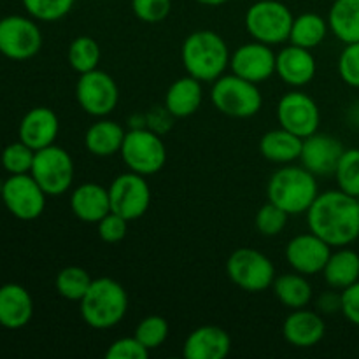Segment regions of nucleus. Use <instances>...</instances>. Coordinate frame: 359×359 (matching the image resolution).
I'll use <instances>...</instances> for the list:
<instances>
[{"label": "nucleus", "instance_id": "obj_1", "mask_svg": "<svg viewBox=\"0 0 359 359\" xmlns=\"http://www.w3.org/2000/svg\"><path fill=\"white\" fill-rule=\"evenodd\" d=\"M305 214L309 231L332 248H346L359 238V202L342 189L319 193Z\"/></svg>", "mask_w": 359, "mask_h": 359}, {"label": "nucleus", "instance_id": "obj_2", "mask_svg": "<svg viewBox=\"0 0 359 359\" xmlns=\"http://www.w3.org/2000/svg\"><path fill=\"white\" fill-rule=\"evenodd\" d=\"M230 49L217 32L196 30L184 39L181 60L188 76L214 83L230 67Z\"/></svg>", "mask_w": 359, "mask_h": 359}, {"label": "nucleus", "instance_id": "obj_3", "mask_svg": "<svg viewBox=\"0 0 359 359\" xmlns=\"http://www.w3.org/2000/svg\"><path fill=\"white\" fill-rule=\"evenodd\" d=\"M81 318L90 328L109 330L118 326L128 312L126 290L111 277L93 279L79 302Z\"/></svg>", "mask_w": 359, "mask_h": 359}, {"label": "nucleus", "instance_id": "obj_4", "mask_svg": "<svg viewBox=\"0 0 359 359\" xmlns=\"http://www.w3.org/2000/svg\"><path fill=\"white\" fill-rule=\"evenodd\" d=\"M266 195L269 202L287 214H305L319 195L318 177L302 165H283L270 177Z\"/></svg>", "mask_w": 359, "mask_h": 359}, {"label": "nucleus", "instance_id": "obj_5", "mask_svg": "<svg viewBox=\"0 0 359 359\" xmlns=\"http://www.w3.org/2000/svg\"><path fill=\"white\" fill-rule=\"evenodd\" d=\"M210 100L214 107L230 118H252L262 111L263 95L258 84L231 74H223L212 83Z\"/></svg>", "mask_w": 359, "mask_h": 359}, {"label": "nucleus", "instance_id": "obj_6", "mask_svg": "<svg viewBox=\"0 0 359 359\" xmlns=\"http://www.w3.org/2000/svg\"><path fill=\"white\" fill-rule=\"evenodd\" d=\"M119 154L128 170L144 177L158 174L167 163V147L163 139L147 126L126 130Z\"/></svg>", "mask_w": 359, "mask_h": 359}, {"label": "nucleus", "instance_id": "obj_7", "mask_svg": "<svg viewBox=\"0 0 359 359\" xmlns=\"http://www.w3.org/2000/svg\"><path fill=\"white\" fill-rule=\"evenodd\" d=\"M293 20V13L286 4L279 0H258L245 13L244 25L255 41L276 46L290 41Z\"/></svg>", "mask_w": 359, "mask_h": 359}, {"label": "nucleus", "instance_id": "obj_8", "mask_svg": "<svg viewBox=\"0 0 359 359\" xmlns=\"http://www.w3.org/2000/svg\"><path fill=\"white\" fill-rule=\"evenodd\" d=\"M226 273L231 283L245 293H262L272 287L276 280L272 259L251 248H241L231 252L226 262Z\"/></svg>", "mask_w": 359, "mask_h": 359}, {"label": "nucleus", "instance_id": "obj_9", "mask_svg": "<svg viewBox=\"0 0 359 359\" xmlns=\"http://www.w3.org/2000/svg\"><path fill=\"white\" fill-rule=\"evenodd\" d=\"M30 174L48 196L65 195L74 182L72 156L55 144L35 151Z\"/></svg>", "mask_w": 359, "mask_h": 359}, {"label": "nucleus", "instance_id": "obj_10", "mask_svg": "<svg viewBox=\"0 0 359 359\" xmlns=\"http://www.w3.org/2000/svg\"><path fill=\"white\" fill-rule=\"evenodd\" d=\"M76 100L86 114L93 118H105L119 102V88L111 74L95 69L79 74L76 84Z\"/></svg>", "mask_w": 359, "mask_h": 359}, {"label": "nucleus", "instance_id": "obj_11", "mask_svg": "<svg viewBox=\"0 0 359 359\" xmlns=\"http://www.w3.org/2000/svg\"><path fill=\"white\" fill-rule=\"evenodd\" d=\"M111 210L125 217L126 221H135L147 212L151 205V188L146 177L135 172L119 174L109 186Z\"/></svg>", "mask_w": 359, "mask_h": 359}, {"label": "nucleus", "instance_id": "obj_12", "mask_svg": "<svg viewBox=\"0 0 359 359\" xmlns=\"http://www.w3.org/2000/svg\"><path fill=\"white\" fill-rule=\"evenodd\" d=\"M42 32L34 20L6 16L0 20V53L11 60H30L41 51Z\"/></svg>", "mask_w": 359, "mask_h": 359}, {"label": "nucleus", "instance_id": "obj_13", "mask_svg": "<svg viewBox=\"0 0 359 359\" xmlns=\"http://www.w3.org/2000/svg\"><path fill=\"white\" fill-rule=\"evenodd\" d=\"M46 193L32 174H14L4 182L2 200L7 210L21 221H34L44 212Z\"/></svg>", "mask_w": 359, "mask_h": 359}, {"label": "nucleus", "instance_id": "obj_14", "mask_svg": "<svg viewBox=\"0 0 359 359\" xmlns=\"http://www.w3.org/2000/svg\"><path fill=\"white\" fill-rule=\"evenodd\" d=\"M277 119L283 128L294 135L307 139L312 133L319 132L321 111L312 97L304 91H290L277 104Z\"/></svg>", "mask_w": 359, "mask_h": 359}, {"label": "nucleus", "instance_id": "obj_15", "mask_svg": "<svg viewBox=\"0 0 359 359\" xmlns=\"http://www.w3.org/2000/svg\"><path fill=\"white\" fill-rule=\"evenodd\" d=\"M276 56L272 46L252 39V42L242 44L230 56V69L235 76L259 84L269 81L276 74Z\"/></svg>", "mask_w": 359, "mask_h": 359}, {"label": "nucleus", "instance_id": "obj_16", "mask_svg": "<svg viewBox=\"0 0 359 359\" xmlns=\"http://www.w3.org/2000/svg\"><path fill=\"white\" fill-rule=\"evenodd\" d=\"M344 144L330 133L316 132L304 139L300 153L302 167L307 168L316 177H332L342 158Z\"/></svg>", "mask_w": 359, "mask_h": 359}, {"label": "nucleus", "instance_id": "obj_17", "mask_svg": "<svg viewBox=\"0 0 359 359\" xmlns=\"http://www.w3.org/2000/svg\"><path fill=\"white\" fill-rule=\"evenodd\" d=\"M330 255H332V245L326 244L321 237L312 231L291 238L284 252L287 265L294 272L307 277L323 273Z\"/></svg>", "mask_w": 359, "mask_h": 359}, {"label": "nucleus", "instance_id": "obj_18", "mask_svg": "<svg viewBox=\"0 0 359 359\" xmlns=\"http://www.w3.org/2000/svg\"><path fill=\"white\" fill-rule=\"evenodd\" d=\"M283 335L284 340L297 349L318 346L326 335L325 318L318 311H311L307 307L294 309L284 319Z\"/></svg>", "mask_w": 359, "mask_h": 359}, {"label": "nucleus", "instance_id": "obj_19", "mask_svg": "<svg viewBox=\"0 0 359 359\" xmlns=\"http://www.w3.org/2000/svg\"><path fill=\"white\" fill-rule=\"evenodd\" d=\"M318 72V63L311 49L290 44L276 56V74L287 86H307Z\"/></svg>", "mask_w": 359, "mask_h": 359}, {"label": "nucleus", "instance_id": "obj_20", "mask_svg": "<svg viewBox=\"0 0 359 359\" xmlns=\"http://www.w3.org/2000/svg\"><path fill=\"white\" fill-rule=\"evenodd\" d=\"M230 351V335L226 330L216 325H203L193 330L182 346L186 359H224Z\"/></svg>", "mask_w": 359, "mask_h": 359}, {"label": "nucleus", "instance_id": "obj_21", "mask_svg": "<svg viewBox=\"0 0 359 359\" xmlns=\"http://www.w3.org/2000/svg\"><path fill=\"white\" fill-rule=\"evenodd\" d=\"M58 132V116L49 107L30 109L20 123V140L34 151L53 146Z\"/></svg>", "mask_w": 359, "mask_h": 359}, {"label": "nucleus", "instance_id": "obj_22", "mask_svg": "<svg viewBox=\"0 0 359 359\" xmlns=\"http://www.w3.org/2000/svg\"><path fill=\"white\" fill-rule=\"evenodd\" d=\"M70 209L83 223L97 224L102 217L111 212L109 189L97 182H84L77 186L70 195Z\"/></svg>", "mask_w": 359, "mask_h": 359}, {"label": "nucleus", "instance_id": "obj_23", "mask_svg": "<svg viewBox=\"0 0 359 359\" xmlns=\"http://www.w3.org/2000/svg\"><path fill=\"white\" fill-rule=\"evenodd\" d=\"M34 316V300L20 284H4L0 287V325L18 330L30 323Z\"/></svg>", "mask_w": 359, "mask_h": 359}, {"label": "nucleus", "instance_id": "obj_24", "mask_svg": "<svg viewBox=\"0 0 359 359\" xmlns=\"http://www.w3.org/2000/svg\"><path fill=\"white\" fill-rule=\"evenodd\" d=\"M202 81L195 79L191 76H184L181 79H175L168 86L163 105L174 118L182 119L195 114L200 105H202Z\"/></svg>", "mask_w": 359, "mask_h": 359}, {"label": "nucleus", "instance_id": "obj_25", "mask_svg": "<svg viewBox=\"0 0 359 359\" xmlns=\"http://www.w3.org/2000/svg\"><path fill=\"white\" fill-rule=\"evenodd\" d=\"M304 139L279 126L259 139V153L265 160L277 165H290L300 160Z\"/></svg>", "mask_w": 359, "mask_h": 359}, {"label": "nucleus", "instance_id": "obj_26", "mask_svg": "<svg viewBox=\"0 0 359 359\" xmlns=\"http://www.w3.org/2000/svg\"><path fill=\"white\" fill-rule=\"evenodd\" d=\"M125 135L126 130L119 123L98 118L84 133V146L95 156H114L121 151Z\"/></svg>", "mask_w": 359, "mask_h": 359}, {"label": "nucleus", "instance_id": "obj_27", "mask_svg": "<svg viewBox=\"0 0 359 359\" xmlns=\"http://www.w3.org/2000/svg\"><path fill=\"white\" fill-rule=\"evenodd\" d=\"M326 284L333 290H346L359 280V255L353 249L339 248L332 251L325 269H323Z\"/></svg>", "mask_w": 359, "mask_h": 359}, {"label": "nucleus", "instance_id": "obj_28", "mask_svg": "<svg viewBox=\"0 0 359 359\" xmlns=\"http://www.w3.org/2000/svg\"><path fill=\"white\" fill-rule=\"evenodd\" d=\"M326 20L340 42H359V0H335Z\"/></svg>", "mask_w": 359, "mask_h": 359}, {"label": "nucleus", "instance_id": "obj_29", "mask_svg": "<svg viewBox=\"0 0 359 359\" xmlns=\"http://www.w3.org/2000/svg\"><path fill=\"white\" fill-rule=\"evenodd\" d=\"M273 294L277 300L287 307L290 311L294 309H304L307 307L312 302V284L307 280V276H302L298 272L283 273V276L276 277L272 284Z\"/></svg>", "mask_w": 359, "mask_h": 359}, {"label": "nucleus", "instance_id": "obj_30", "mask_svg": "<svg viewBox=\"0 0 359 359\" xmlns=\"http://www.w3.org/2000/svg\"><path fill=\"white\" fill-rule=\"evenodd\" d=\"M330 32L328 20L318 13H304L293 20L290 32V44L305 49H314L325 42Z\"/></svg>", "mask_w": 359, "mask_h": 359}, {"label": "nucleus", "instance_id": "obj_31", "mask_svg": "<svg viewBox=\"0 0 359 359\" xmlns=\"http://www.w3.org/2000/svg\"><path fill=\"white\" fill-rule=\"evenodd\" d=\"M67 60L69 65L76 70L77 74H86L90 70L98 69L100 63V46L90 35H79L74 39L67 51Z\"/></svg>", "mask_w": 359, "mask_h": 359}, {"label": "nucleus", "instance_id": "obj_32", "mask_svg": "<svg viewBox=\"0 0 359 359\" xmlns=\"http://www.w3.org/2000/svg\"><path fill=\"white\" fill-rule=\"evenodd\" d=\"M93 279L83 266H65L55 279L56 291L62 298L70 302H81V298L90 290Z\"/></svg>", "mask_w": 359, "mask_h": 359}, {"label": "nucleus", "instance_id": "obj_33", "mask_svg": "<svg viewBox=\"0 0 359 359\" xmlns=\"http://www.w3.org/2000/svg\"><path fill=\"white\" fill-rule=\"evenodd\" d=\"M337 186L342 191L349 193L353 196H359V149L358 147H351V149L344 151L342 158H340L337 170L333 174Z\"/></svg>", "mask_w": 359, "mask_h": 359}, {"label": "nucleus", "instance_id": "obj_34", "mask_svg": "<svg viewBox=\"0 0 359 359\" xmlns=\"http://www.w3.org/2000/svg\"><path fill=\"white\" fill-rule=\"evenodd\" d=\"M34 20L53 23V21L63 20L72 11L76 0H21Z\"/></svg>", "mask_w": 359, "mask_h": 359}, {"label": "nucleus", "instance_id": "obj_35", "mask_svg": "<svg viewBox=\"0 0 359 359\" xmlns=\"http://www.w3.org/2000/svg\"><path fill=\"white\" fill-rule=\"evenodd\" d=\"M133 335L144 344L149 351L158 349L168 339V323L161 316H146L142 321L137 325Z\"/></svg>", "mask_w": 359, "mask_h": 359}, {"label": "nucleus", "instance_id": "obj_36", "mask_svg": "<svg viewBox=\"0 0 359 359\" xmlns=\"http://www.w3.org/2000/svg\"><path fill=\"white\" fill-rule=\"evenodd\" d=\"M34 156L35 151L32 147H28L25 142L18 140V142L9 144L2 151V167L11 175L30 174L32 165H34Z\"/></svg>", "mask_w": 359, "mask_h": 359}, {"label": "nucleus", "instance_id": "obj_37", "mask_svg": "<svg viewBox=\"0 0 359 359\" xmlns=\"http://www.w3.org/2000/svg\"><path fill=\"white\" fill-rule=\"evenodd\" d=\"M287 216L290 214L283 210L280 207L273 205L272 202H266L265 205L259 207L256 212V230L263 235V237H277L283 233V230L287 224Z\"/></svg>", "mask_w": 359, "mask_h": 359}, {"label": "nucleus", "instance_id": "obj_38", "mask_svg": "<svg viewBox=\"0 0 359 359\" xmlns=\"http://www.w3.org/2000/svg\"><path fill=\"white\" fill-rule=\"evenodd\" d=\"M151 351L133 337H123L114 340L105 351V359H147Z\"/></svg>", "mask_w": 359, "mask_h": 359}, {"label": "nucleus", "instance_id": "obj_39", "mask_svg": "<svg viewBox=\"0 0 359 359\" xmlns=\"http://www.w3.org/2000/svg\"><path fill=\"white\" fill-rule=\"evenodd\" d=\"M132 11L144 23H161L172 11V0H132Z\"/></svg>", "mask_w": 359, "mask_h": 359}, {"label": "nucleus", "instance_id": "obj_40", "mask_svg": "<svg viewBox=\"0 0 359 359\" xmlns=\"http://www.w3.org/2000/svg\"><path fill=\"white\" fill-rule=\"evenodd\" d=\"M339 76L347 86L359 88V42L346 44L339 56Z\"/></svg>", "mask_w": 359, "mask_h": 359}, {"label": "nucleus", "instance_id": "obj_41", "mask_svg": "<svg viewBox=\"0 0 359 359\" xmlns=\"http://www.w3.org/2000/svg\"><path fill=\"white\" fill-rule=\"evenodd\" d=\"M98 237L102 238L107 244H116V242H121L126 237V231H128V221L125 217H121L116 212H109L107 216L102 217L97 223Z\"/></svg>", "mask_w": 359, "mask_h": 359}, {"label": "nucleus", "instance_id": "obj_42", "mask_svg": "<svg viewBox=\"0 0 359 359\" xmlns=\"http://www.w3.org/2000/svg\"><path fill=\"white\" fill-rule=\"evenodd\" d=\"M342 314L351 325L359 326V280L342 290Z\"/></svg>", "mask_w": 359, "mask_h": 359}, {"label": "nucleus", "instance_id": "obj_43", "mask_svg": "<svg viewBox=\"0 0 359 359\" xmlns=\"http://www.w3.org/2000/svg\"><path fill=\"white\" fill-rule=\"evenodd\" d=\"M316 311L321 316H333L342 312V291L330 290L316 298Z\"/></svg>", "mask_w": 359, "mask_h": 359}, {"label": "nucleus", "instance_id": "obj_44", "mask_svg": "<svg viewBox=\"0 0 359 359\" xmlns=\"http://www.w3.org/2000/svg\"><path fill=\"white\" fill-rule=\"evenodd\" d=\"M195 2L202 4V6H207V7H219V6H224V4H228L230 0H195Z\"/></svg>", "mask_w": 359, "mask_h": 359}, {"label": "nucleus", "instance_id": "obj_45", "mask_svg": "<svg viewBox=\"0 0 359 359\" xmlns=\"http://www.w3.org/2000/svg\"><path fill=\"white\" fill-rule=\"evenodd\" d=\"M349 119H351V123H353V125H356L359 128V104L354 105V107L351 109Z\"/></svg>", "mask_w": 359, "mask_h": 359}, {"label": "nucleus", "instance_id": "obj_46", "mask_svg": "<svg viewBox=\"0 0 359 359\" xmlns=\"http://www.w3.org/2000/svg\"><path fill=\"white\" fill-rule=\"evenodd\" d=\"M358 202H359V196H358Z\"/></svg>", "mask_w": 359, "mask_h": 359}]
</instances>
